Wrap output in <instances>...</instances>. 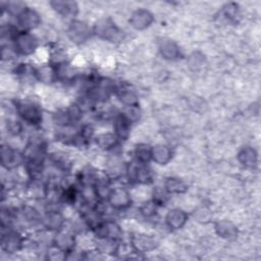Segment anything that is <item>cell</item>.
<instances>
[{
  "instance_id": "ffe728a7",
  "label": "cell",
  "mask_w": 261,
  "mask_h": 261,
  "mask_svg": "<svg viewBox=\"0 0 261 261\" xmlns=\"http://www.w3.org/2000/svg\"><path fill=\"white\" fill-rule=\"evenodd\" d=\"M73 244V237L67 232H60L55 238V246L65 253H69L72 250Z\"/></svg>"
},
{
  "instance_id": "7402d4cb",
  "label": "cell",
  "mask_w": 261,
  "mask_h": 261,
  "mask_svg": "<svg viewBox=\"0 0 261 261\" xmlns=\"http://www.w3.org/2000/svg\"><path fill=\"white\" fill-rule=\"evenodd\" d=\"M118 97L120 99V101L126 105L127 107L130 106H137L138 103V98L137 95L135 94L134 91H132L130 89L127 88H122L119 90L118 92Z\"/></svg>"
},
{
  "instance_id": "52a82bcc",
  "label": "cell",
  "mask_w": 261,
  "mask_h": 261,
  "mask_svg": "<svg viewBox=\"0 0 261 261\" xmlns=\"http://www.w3.org/2000/svg\"><path fill=\"white\" fill-rule=\"evenodd\" d=\"M97 237L99 238H108L112 240H116L120 237L121 230L120 227L113 221H105L102 223H99L96 227Z\"/></svg>"
},
{
  "instance_id": "8992f818",
  "label": "cell",
  "mask_w": 261,
  "mask_h": 261,
  "mask_svg": "<svg viewBox=\"0 0 261 261\" xmlns=\"http://www.w3.org/2000/svg\"><path fill=\"white\" fill-rule=\"evenodd\" d=\"M17 22L19 27L23 30H32L39 25L40 23V16L39 14L30 8H25L18 16Z\"/></svg>"
},
{
  "instance_id": "603a6c76",
  "label": "cell",
  "mask_w": 261,
  "mask_h": 261,
  "mask_svg": "<svg viewBox=\"0 0 261 261\" xmlns=\"http://www.w3.org/2000/svg\"><path fill=\"white\" fill-rule=\"evenodd\" d=\"M186 190L187 186L179 178L169 177L165 181V191L167 193H184Z\"/></svg>"
},
{
  "instance_id": "8fae6325",
  "label": "cell",
  "mask_w": 261,
  "mask_h": 261,
  "mask_svg": "<svg viewBox=\"0 0 261 261\" xmlns=\"http://www.w3.org/2000/svg\"><path fill=\"white\" fill-rule=\"evenodd\" d=\"M21 156L9 146H3L1 149V162L6 168H12L21 162Z\"/></svg>"
},
{
  "instance_id": "7c38bea8",
  "label": "cell",
  "mask_w": 261,
  "mask_h": 261,
  "mask_svg": "<svg viewBox=\"0 0 261 261\" xmlns=\"http://www.w3.org/2000/svg\"><path fill=\"white\" fill-rule=\"evenodd\" d=\"M22 245V240L20 236L16 232L9 231L2 238V248L5 252L12 254L17 252Z\"/></svg>"
},
{
  "instance_id": "30bf717a",
  "label": "cell",
  "mask_w": 261,
  "mask_h": 261,
  "mask_svg": "<svg viewBox=\"0 0 261 261\" xmlns=\"http://www.w3.org/2000/svg\"><path fill=\"white\" fill-rule=\"evenodd\" d=\"M188 219V215L180 209H172L165 216V222L169 228L178 229L184 226Z\"/></svg>"
},
{
  "instance_id": "277c9868",
  "label": "cell",
  "mask_w": 261,
  "mask_h": 261,
  "mask_svg": "<svg viewBox=\"0 0 261 261\" xmlns=\"http://www.w3.org/2000/svg\"><path fill=\"white\" fill-rule=\"evenodd\" d=\"M67 35L72 42L81 44L89 39L91 36V29L86 23L75 20L72 21L68 27Z\"/></svg>"
},
{
  "instance_id": "7a4b0ae2",
  "label": "cell",
  "mask_w": 261,
  "mask_h": 261,
  "mask_svg": "<svg viewBox=\"0 0 261 261\" xmlns=\"http://www.w3.org/2000/svg\"><path fill=\"white\" fill-rule=\"evenodd\" d=\"M13 41L15 51L21 55H29L33 53L37 48L36 38L27 32L17 33Z\"/></svg>"
},
{
  "instance_id": "2e32d148",
  "label": "cell",
  "mask_w": 261,
  "mask_h": 261,
  "mask_svg": "<svg viewBox=\"0 0 261 261\" xmlns=\"http://www.w3.org/2000/svg\"><path fill=\"white\" fill-rule=\"evenodd\" d=\"M172 157L170 148L165 145H157L152 148V159L158 164H166Z\"/></svg>"
},
{
  "instance_id": "3957f363",
  "label": "cell",
  "mask_w": 261,
  "mask_h": 261,
  "mask_svg": "<svg viewBox=\"0 0 261 261\" xmlns=\"http://www.w3.org/2000/svg\"><path fill=\"white\" fill-rule=\"evenodd\" d=\"M95 33L101 37L102 39H105L110 42H116L119 41L122 37V32L110 20H101L99 23L96 24Z\"/></svg>"
},
{
  "instance_id": "9c48e42d",
  "label": "cell",
  "mask_w": 261,
  "mask_h": 261,
  "mask_svg": "<svg viewBox=\"0 0 261 261\" xmlns=\"http://www.w3.org/2000/svg\"><path fill=\"white\" fill-rule=\"evenodd\" d=\"M132 246L137 252L144 253L153 250L157 246V243L153 238L149 236L136 234L132 238Z\"/></svg>"
},
{
  "instance_id": "d4e9b609",
  "label": "cell",
  "mask_w": 261,
  "mask_h": 261,
  "mask_svg": "<svg viewBox=\"0 0 261 261\" xmlns=\"http://www.w3.org/2000/svg\"><path fill=\"white\" fill-rule=\"evenodd\" d=\"M156 207H157V204L152 201V202H148L146 204H144L141 208V211L144 215L146 216H151L153 215L154 213H156Z\"/></svg>"
},
{
  "instance_id": "ac0fdd59",
  "label": "cell",
  "mask_w": 261,
  "mask_h": 261,
  "mask_svg": "<svg viewBox=\"0 0 261 261\" xmlns=\"http://www.w3.org/2000/svg\"><path fill=\"white\" fill-rule=\"evenodd\" d=\"M215 230L223 239H231L234 238L238 233L237 227L227 220H222L216 223Z\"/></svg>"
},
{
  "instance_id": "4fadbf2b",
  "label": "cell",
  "mask_w": 261,
  "mask_h": 261,
  "mask_svg": "<svg viewBox=\"0 0 261 261\" xmlns=\"http://www.w3.org/2000/svg\"><path fill=\"white\" fill-rule=\"evenodd\" d=\"M159 51L163 58L168 59V60H174L177 59L178 56L180 55L179 48L175 43H173L170 40L162 39L159 43Z\"/></svg>"
},
{
  "instance_id": "cb8c5ba5",
  "label": "cell",
  "mask_w": 261,
  "mask_h": 261,
  "mask_svg": "<svg viewBox=\"0 0 261 261\" xmlns=\"http://www.w3.org/2000/svg\"><path fill=\"white\" fill-rule=\"evenodd\" d=\"M136 157L140 163H147L152 159V148L146 144H140L136 148Z\"/></svg>"
},
{
  "instance_id": "5bb4252c",
  "label": "cell",
  "mask_w": 261,
  "mask_h": 261,
  "mask_svg": "<svg viewBox=\"0 0 261 261\" xmlns=\"http://www.w3.org/2000/svg\"><path fill=\"white\" fill-rule=\"evenodd\" d=\"M53 9L64 17H70L76 14L77 6L71 1H53L50 3Z\"/></svg>"
},
{
  "instance_id": "d6986e66",
  "label": "cell",
  "mask_w": 261,
  "mask_h": 261,
  "mask_svg": "<svg viewBox=\"0 0 261 261\" xmlns=\"http://www.w3.org/2000/svg\"><path fill=\"white\" fill-rule=\"evenodd\" d=\"M43 223L48 229H59L63 224V217L57 211H50L45 215Z\"/></svg>"
},
{
  "instance_id": "44dd1931",
  "label": "cell",
  "mask_w": 261,
  "mask_h": 261,
  "mask_svg": "<svg viewBox=\"0 0 261 261\" xmlns=\"http://www.w3.org/2000/svg\"><path fill=\"white\" fill-rule=\"evenodd\" d=\"M117 137L115 134H110V133H107V134H102L100 135L99 137H97L96 139V142H97V145L102 148V149H111L113 148L116 143H117Z\"/></svg>"
},
{
  "instance_id": "6da1fadb",
  "label": "cell",
  "mask_w": 261,
  "mask_h": 261,
  "mask_svg": "<svg viewBox=\"0 0 261 261\" xmlns=\"http://www.w3.org/2000/svg\"><path fill=\"white\" fill-rule=\"evenodd\" d=\"M16 111L18 115L27 122L37 124L42 118L40 108L31 101H18L16 103Z\"/></svg>"
},
{
  "instance_id": "5b68a950",
  "label": "cell",
  "mask_w": 261,
  "mask_h": 261,
  "mask_svg": "<svg viewBox=\"0 0 261 261\" xmlns=\"http://www.w3.org/2000/svg\"><path fill=\"white\" fill-rule=\"evenodd\" d=\"M107 200L110 206L115 209L127 208L132 203V198L129 193L123 188L112 189Z\"/></svg>"
},
{
  "instance_id": "e0dca14e",
  "label": "cell",
  "mask_w": 261,
  "mask_h": 261,
  "mask_svg": "<svg viewBox=\"0 0 261 261\" xmlns=\"http://www.w3.org/2000/svg\"><path fill=\"white\" fill-rule=\"evenodd\" d=\"M239 161L246 167H254L257 164V153L251 147H244L238 154Z\"/></svg>"
},
{
  "instance_id": "ba28073f",
  "label": "cell",
  "mask_w": 261,
  "mask_h": 261,
  "mask_svg": "<svg viewBox=\"0 0 261 261\" xmlns=\"http://www.w3.org/2000/svg\"><path fill=\"white\" fill-rule=\"evenodd\" d=\"M153 21V15L145 9L136 10L129 19L130 24L137 30H144L148 28Z\"/></svg>"
},
{
  "instance_id": "9a60e30c",
  "label": "cell",
  "mask_w": 261,
  "mask_h": 261,
  "mask_svg": "<svg viewBox=\"0 0 261 261\" xmlns=\"http://www.w3.org/2000/svg\"><path fill=\"white\" fill-rule=\"evenodd\" d=\"M129 126H130V121L123 115V113L115 117L113 127H114L115 135L118 139L125 140L128 137Z\"/></svg>"
}]
</instances>
